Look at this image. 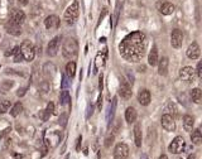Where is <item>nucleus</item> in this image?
Here are the masks:
<instances>
[{
    "label": "nucleus",
    "instance_id": "f257e3e1",
    "mask_svg": "<svg viewBox=\"0 0 202 159\" xmlns=\"http://www.w3.org/2000/svg\"><path fill=\"white\" fill-rule=\"evenodd\" d=\"M145 51L147 38L145 34L142 32H133V33L128 34L119 44L120 56L125 61L131 63L139 62L145 56Z\"/></svg>",
    "mask_w": 202,
    "mask_h": 159
},
{
    "label": "nucleus",
    "instance_id": "f03ea898",
    "mask_svg": "<svg viewBox=\"0 0 202 159\" xmlns=\"http://www.w3.org/2000/svg\"><path fill=\"white\" fill-rule=\"evenodd\" d=\"M78 43L75 38H66L62 44V54L66 60H73L77 57Z\"/></svg>",
    "mask_w": 202,
    "mask_h": 159
},
{
    "label": "nucleus",
    "instance_id": "7ed1b4c3",
    "mask_svg": "<svg viewBox=\"0 0 202 159\" xmlns=\"http://www.w3.org/2000/svg\"><path fill=\"white\" fill-rule=\"evenodd\" d=\"M78 13H80V5H78V1L75 0L70 7L66 9L65 12V15H63V19H65V22L67 24H73L76 22V19L78 18Z\"/></svg>",
    "mask_w": 202,
    "mask_h": 159
},
{
    "label": "nucleus",
    "instance_id": "20e7f679",
    "mask_svg": "<svg viewBox=\"0 0 202 159\" xmlns=\"http://www.w3.org/2000/svg\"><path fill=\"white\" fill-rule=\"evenodd\" d=\"M20 52L24 57V61H33L34 60V56H35V48L33 43L30 40H24L22 44H20Z\"/></svg>",
    "mask_w": 202,
    "mask_h": 159
},
{
    "label": "nucleus",
    "instance_id": "39448f33",
    "mask_svg": "<svg viewBox=\"0 0 202 159\" xmlns=\"http://www.w3.org/2000/svg\"><path fill=\"white\" fill-rule=\"evenodd\" d=\"M186 148V141L182 136H176L172 140V143L168 146V150L172 153V154H179V153L184 152Z\"/></svg>",
    "mask_w": 202,
    "mask_h": 159
},
{
    "label": "nucleus",
    "instance_id": "423d86ee",
    "mask_svg": "<svg viewBox=\"0 0 202 159\" xmlns=\"http://www.w3.org/2000/svg\"><path fill=\"white\" fill-rule=\"evenodd\" d=\"M196 70L193 67L191 66H187V67H183L182 70L179 71V77L182 81H186V82H193V80L196 77Z\"/></svg>",
    "mask_w": 202,
    "mask_h": 159
},
{
    "label": "nucleus",
    "instance_id": "0eeeda50",
    "mask_svg": "<svg viewBox=\"0 0 202 159\" xmlns=\"http://www.w3.org/2000/svg\"><path fill=\"white\" fill-rule=\"evenodd\" d=\"M129 157V146L125 143H119L115 146L114 150V158L115 159H128Z\"/></svg>",
    "mask_w": 202,
    "mask_h": 159
},
{
    "label": "nucleus",
    "instance_id": "6e6552de",
    "mask_svg": "<svg viewBox=\"0 0 202 159\" xmlns=\"http://www.w3.org/2000/svg\"><path fill=\"white\" fill-rule=\"evenodd\" d=\"M61 39L62 37L61 35H57L49 43L47 46V54L49 57H55L57 53H58V49H60V44H61Z\"/></svg>",
    "mask_w": 202,
    "mask_h": 159
},
{
    "label": "nucleus",
    "instance_id": "1a4fd4ad",
    "mask_svg": "<svg viewBox=\"0 0 202 159\" xmlns=\"http://www.w3.org/2000/svg\"><path fill=\"white\" fill-rule=\"evenodd\" d=\"M162 126L167 131H174L176 130V121L172 114H164L162 116Z\"/></svg>",
    "mask_w": 202,
    "mask_h": 159
},
{
    "label": "nucleus",
    "instance_id": "9d476101",
    "mask_svg": "<svg viewBox=\"0 0 202 159\" xmlns=\"http://www.w3.org/2000/svg\"><path fill=\"white\" fill-rule=\"evenodd\" d=\"M12 22L14 23H17L19 25H22L24 23V20H25V14L23 10H20L18 8H13L12 10H10V18H9Z\"/></svg>",
    "mask_w": 202,
    "mask_h": 159
},
{
    "label": "nucleus",
    "instance_id": "9b49d317",
    "mask_svg": "<svg viewBox=\"0 0 202 159\" xmlns=\"http://www.w3.org/2000/svg\"><path fill=\"white\" fill-rule=\"evenodd\" d=\"M182 40H183V34L179 29H173L172 30V35H171V44L173 48H181L182 47Z\"/></svg>",
    "mask_w": 202,
    "mask_h": 159
},
{
    "label": "nucleus",
    "instance_id": "f8f14e48",
    "mask_svg": "<svg viewBox=\"0 0 202 159\" xmlns=\"http://www.w3.org/2000/svg\"><path fill=\"white\" fill-rule=\"evenodd\" d=\"M5 30H7V33H9V34H12V35H14V37H19L20 34H22V26H20L19 24H17V23H14V22H12V20H8L7 23H5Z\"/></svg>",
    "mask_w": 202,
    "mask_h": 159
},
{
    "label": "nucleus",
    "instance_id": "ddd939ff",
    "mask_svg": "<svg viewBox=\"0 0 202 159\" xmlns=\"http://www.w3.org/2000/svg\"><path fill=\"white\" fill-rule=\"evenodd\" d=\"M131 87H130V85L128 83V82H125V81H121V83H120V87H119V95L123 99H125V100H129L130 97H131Z\"/></svg>",
    "mask_w": 202,
    "mask_h": 159
},
{
    "label": "nucleus",
    "instance_id": "4468645a",
    "mask_svg": "<svg viewBox=\"0 0 202 159\" xmlns=\"http://www.w3.org/2000/svg\"><path fill=\"white\" fill-rule=\"evenodd\" d=\"M201 54V51H200V47L197 44V42H193V43H191L188 49H187V57L189 60H197Z\"/></svg>",
    "mask_w": 202,
    "mask_h": 159
},
{
    "label": "nucleus",
    "instance_id": "2eb2a0df",
    "mask_svg": "<svg viewBox=\"0 0 202 159\" xmlns=\"http://www.w3.org/2000/svg\"><path fill=\"white\" fill-rule=\"evenodd\" d=\"M158 8H159V12H161L163 15H171V14L174 13V10H176L174 5L169 1H162L158 5Z\"/></svg>",
    "mask_w": 202,
    "mask_h": 159
},
{
    "label": "nucleus",
    "instance_id": "dca6fc26",
    "mask_svg": "<svg viewBox=\"0 0 202 159\" xmlns=\"http://www.w3.org/2000/svg\"><path fill=\"white\" fill-rule=\"evenodd\" d=\"M44 25L47 29H56L60 26V18L57 15H49L44 20Z\"/></svg>",
    "mask_w": 202,
    "mask_h": 159
},
{
    "label": "nucleus",
    "instance_id": "f3484780",
    "mask_svg": "<svg viewBox=\"0 0 202 159\" xmlns=\"http://www.w3.org/2000/svg\"><path fill=\"white\" fill-rule=\"evenodd\" d=\"M150 100H152L150 92L148 91V90H140L139 95H138V101H139V104L143 106H147L150 104Z\"/></svg>",
    "mask_w": 202,
    "mask_h": 159
},
{
    "label": "nucleus",
    "instance_id": "a211bd4d",
    "mask_svg": "<svg viewBox=\"0 0 202 159\" xmlns=\"http://www.w3.org/2000/svg\"><path fill=\"white\" fill-rule=\"evenodd\" d=\"M168 65H169V61L167 57H162L161 61L158 62V73L161 76H166L168 73Z\"/></svg>",
    "mask_w": 202,
    "mask_h": 159
},
{
    "label": "nucleus",
    "instance_id": "6ab92c4d",
    "mask_svg": "<svg viewBox=\"0 0 202 159\" xmlns=\"http://www.w3.org/2000/svg\"><path fill=\"white\" fill-rule=\"evenodd\" d=\"M158 48L157 46H153V48L150 49L149 54H148V63H149L150 66H157L158 63Z\"/></svg>",
    "mask_w": 202,
    "mask_h": 159
},
{
    "label": "nucleus",
    "instance_id": "aec40b11",
    "mask_svg": "<svg viewBox=\"0 0 202 159\" xmlns=\"http://www.w3.org/2000/svg\"><path fill=\"white\" fill-rule=\"evenodd\" d=\"M193 125H195V119L191 115H184L183 116V128L186 131H192L193 130Z\"/></svg>",
    "mask_w": 202,
    "mask_h": 159
},
{
    "label": "nucleus",
    "instance_id": "412c9836",
    "mask_svg": "<svg viewBox=\"0 0 202 159\" xmlns=\"http://www.w3.org/2000/svg\"><path fill=\"white\" fill-rule=\"evenodd\" d=\"M125 120L128 124H133L136 120V110L134 107H128L125 111Z\"/></svg>",
    "mask_w": 202,
    "mask_h": 159
},
{
    "label": "nucleus",
    "instance_id": "4be33fe9",
    "mask_svg": "<svg viewBox=\"0 0 202 159\" xmlns=\"http://www.w3.org/2000/svg\"><path fill=\"white\" fill-rule=\"evenodd\" d=\"M142 140H143V135H142V128L140 124H136L134 126V143L136 146L142 145Z\"/></svg>",
    "mask_w": 202,
    "mask_h": 159
},
{
    "label": "nucleus",
    "instance_id": "5701e85b",
    "mask_svg": "<svg viewBox=\"0 0 202 159\" xmlns=\"http://www.w3.org/2000/svg\"><path fill=\"white\" fill-rule=\"evenodd\" d=\"M191 140H192V143L196 145L202 144V132L198 129L192 130V132H191Z\"/></svg>",
    "mask_w": 202,
    "mask_h": 159
},
{
    "label": "nucleus",
    "instance_id": "b1692460",
    "mask_svg": "<svg viewBox=\"0 0 202 159\" xmlns=\"http://www.w3.org/2000/svg\"><path fill=\"white\" fill-rule=\"evenodd\" d=\"M66 75L70 78H72L73 76L76 75V63L73 61H70L66 65Z\"/></svg>",
    "mask_w": 202,
    "mask_h": 159
},
{
    "label": "nucleus",
    "instance_id": "393cba45",
    "mask_svg": "<svg viewBox=\"0 0 202 159\" xmlns=\"http://www.w3.org/2000/svg\"><path fill=\"white\" fill-rule=\"evenodd\" d=\"M22 110H23L22 102H17V104H14L12 106V109H10V115H12L13 118H17V116L22 113Z\"/></svg>",
    "mask_w": 202,
    "mask_h": 159
},
{
    "label": "nucleus",
    "instance_id": "a878e982",
    "mask_svg": "<svg viewBox=\"0 0 202 159\" xmlns=\"http://www.w3.org/2000/svg\"><path fill=\"white\" fill-rule=\"evenodd\" d=\"M191 99H192L193 102H201L202 100V91L200 88H193L192 91H191Z\"/></svg>",
    "mask_w": 202,
    "mask_h": 159
},
{
    "label": "nucleus",
    "instance_id": "bb28decb",
    "mask_svg": "<svg viewBox=\"0 0 202 159\" xmlns=\"http://www.w3.org/2000/svg\"><path fill=\"white\" fill-rule=\"evenodd\" d=\"M10 105L12 102L9 100H4V101H0V114H4L10 109Z\"/></svg>",
    "mask_w": 202,
    "mask_h": 159
},
{
    "label": "nucleus",
    "instance_id": "cd10ccee",
    "mask_svg": "<svg viewBox=\"0 0 202 159\" xmlns=\"http://www.w3.org/2000/svg\"><path fill=\"white\" fill-rule=\"evenodd\" d=\"M70 93H68L67 90H63V91L61 92V104L62 105H67V104H70Z\"/></svg>",
    "mask_w": 202,
    "mask_h": 159
},
{
    "label": "nucleus",
    "instance_id": "c85d7f7f",
    "mask_svg": "<svg viewBox=\"0 0 202 159\" xmlns=\"http://www.w3.org/2000/svg\"><path fill=\"white\" fill-rule=\"evenodd\" d=\"M14 56H15L14 57V62H22V61H24V57L22 54V52H20V47H19V49L17 51V53H15Z\"/></svg>",
    "mask_w": 202,
    "mask_h": 159
},
{
    "label": "nucleus",
    "instance_id": "c756f323",
    "mask_svg": "<svg viewBox=\"0 0 202 159\" xmlns=\"http://www.w3.org/2000/svg\"><path fill=\"white\" fill-rule=\"evenodd\" d=\"M116 101H118V100H116V97H114V100H113V104H111V109H110V121L113 120V116H114V113H115V106H116Z\"/></svg>",
    "mask_w": 202,
    "mask_h": 159
},
{
    "label": "nucleus",
    "instance_id": "7c9ffc66",
    "mask_svg": "<svg viewBox=\"0 0 202 159\" xmlns=\"http://www.w3.org/2000/svg\"><path fill=\"white\" fill-rule=\"evenodd\" d=\"M196 72H197V76L202 80V60L197 63V68H196Z\"/></svg>",
    "mask_w": 202,
    "mask_h": 159
},
{
    "label": "nucleus",
    "instance_id": "2f4dec72",
    "mask_svg": "<svg viewBox=\"0 0 202 159\" xmlns=\"http://www.w3.org/2000/svg\"><path fill=\"white\" fill-rule=\"evenodd\" d=\"M46 110L48 111L49 114H53V113H55V104H53V102H49L48 105H47V109H46Z\"/></svg>",
    "mask_w": 202,
    "mask_h": 159
},
{
    "label": "nucleus",
    "instance_id": "473e14b6",
    "mask_svg": "<svg viewBox=\"0 0 202 159\" xmlns=\"http://www.w3.org/2000/svg\"><path fill=\"white\" fill-rule=\"evenodd\" d=\"M25 92H27V87H22V88H19V90H18L17 95H18L19 97H22V96H24V95H25Z\"/></svg>",
    "mask_w": 202,
    "mask_h": 159
},
{
    "label": "nucleus",
    "instance_id": "72a5a7b5",
    "mask_svg": "<svg viewBox=\"0 0 202 159\" xmlns=\"http://www.w3.org/2000/svg\"><path fill=\"white\" fill-rule=\"evenodd\" d=\"M113 141H114V135H111L109 139H106V141H105V145L106 146H110L111 144H113Z\"/></svg>",
    "mask_w": 202,
    "mask_h": 159
},
{
    "label": "nucleus",
    "instance_id": "f704fd0d",
    "mask_svg": "<svg viewBox=\"0 0 202 159\" xmlns=\"http://www.w3.org/2000/svg\"><path fill=\"white\" fill-rule=\"evenodd\" d=\"M101 109H102V96H99V100H97V110L100 111Z\"/></svg>",
    "mask_w": 202,
    "mask_h": 159
},
{
    "label": "nucleus",
    "instance_id": "c9c22d12",
    "mask_svg": "<svg viewBox=\"0 0 202 159\" xmlns=\"http://www.w3.org/2000/svg\"><path fill=\"white\" fill-rule=\"evenodd\" d=\"M1 86L4 87V90H8V88H10V87H12V86H13V82H10V83H8V85H5V83H3V85H1Z\"/></svg>",
    "mask_w": 202,
    "mask_h": 159
},
{
    "label": "nucleus",
    "instance_id": "e433bc0d",
    "mask_svg": "<svg viewBox=\"0 0 202 159\" xmlns=\"http://www.w3.org/2000/svg\"><path fill=\"white\" fill-rule=\"evenodd\" d=\"M81 140H82V138L81 136H78V140H77V146H76V149L80 150V145H81Z\"/></svg>",
    "mask_w": 202,
    "mask_h": 159
},
{
    "label": "nucleus",
    "instance_id": "4c0bfd02",
    "mask_svg": "<svg viewBox=\"0 0 202 159\" xmlns=\"http://www.w3.org/2000/svg\"><path fill=\"white\" fill-rule=\"evenodd\" d=\"M102 80H104V77H102V75H101L100 78H99V81H100V86H99V88H100V90H102Z\"/></svg>",
    "mask_w": 202,
    "mask_h": 159
},
{
    "label": "nucleus",
    "instance_id": "58836bf2",
    "mask_svg": "<svg viewBox=\"0 0 202 159\" xmlns=\"http://www.w3.org/2000/svg\"><path fill=\"white\" fill-rule=\"evenodd\" d=\"M18 3L20 5H27V4H28V0H18Z\"/></svg>",
    "mask_w": 202,
    "mask_h": 159
},
{
    "label": "nucleus",
    "instance_id": "ea45409f",
    "mask_svg": "<svg viewBox=\"0 0 202 159\" xmlns=\"http://www.w3.org/2000/svg\"><path fill=\"white\" fill-rule=\"evenodd\" d=\"M158 159H168V157H167L166 154H162V155H161V157H159Z\"/></svg>",
    "mask_w": 202,
    "mask_h": 159
},
{
    "label": "nucleus",
    "instance_id": "a19ab883",
    "mask_svg": "<svg viewBox=\"0 0 202 159\" xmlns=\"http://www.w3.org/2000/svg\"><path fill=\"white\" fill-rule=\"evenodd\" d=\"M187 159H196V157H195V154H191V155H188Z\"/></svg>",
    "mask_w": 202,
    "mask_h": 159
}]
</instances>
